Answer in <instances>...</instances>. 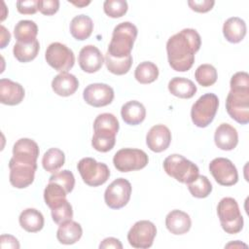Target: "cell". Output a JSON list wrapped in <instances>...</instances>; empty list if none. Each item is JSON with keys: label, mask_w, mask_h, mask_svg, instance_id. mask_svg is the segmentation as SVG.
I'll use <instances>...</instances> for the list:
<instances>
[{"label": "cell", "mask_w": 249, "mask_h": 249, "mask_svg": "<svg viewBox=\"0 0 249 249\" xmlns=\"http://www.w3.org/2000/svg\"><path fill=\"white\" fill-rule=\"evenodd\" d=\"M24 98V89L10 79L0 80V102L5 105H18Z\"/></svg>", "instance_id": "d6986e66"}, {"label": "cell", "mask_w": 249, "mask_h": 249, "mask_svg": "<svg viewBox=\"0 0 249 249\" xmlns=\"http://www.w3.org/2000/svg\"><path fill=\"white\" fill-rule=\"evenodd\" d=\"M83 97L86 103L90 106L104 107L113 101L114 90L106 84H90L84 89Z\"/></svg>", "instance_id": "9a60e30c"}, {"label": "cell", "mask_w": 249, "mask_h": 249, "mask_svg": "<svg viewBox=\"0 0 249 249\" xmlns=\"http://www.w3.org/2000/svg\"><path fill=\"white\" fill-rule=\"evenodd\" d=\"M200 46V35L193 28H185L171 36L166 43L170 67L177 72L190 70L195 62V53Z\"/></svg>", "instance_id": "6da1fadb"}, {"label": "cell", "mask_w": 249, "mask_h": 249, "mask_svg": "<svg viewBox=\"0 0 249 249\" xmlns=\"http://www.w3.org/2000/svg\"><path fill=\"white\" fill-rule=\"evenodd\" d=\"M70 33L71 35L79 41L88 39L93 30L92 19L86 15H79L72 18L70 22Z\"/></svg>", "instance_id": "4316f807"}, {"label": "cell", "mask_w": 249, "mask_h": 249, "mask_svg": "<svg viewBox=\"0 0 249 249\" xmlns=\"http://www.w3.org/2000/svg\"><path fill=\"white\" fill-rule=\"evenodd\" d=\"M163 169L170 177L184 184L192 182L199 172L196 164L178 154L170 155L163 160Z\"/></svg>", "instance_id": "5b68a950"}, {"label": "cell", "mask_w": 249, "mask_h": 249, "mask_svg": "<svg viewBox=\"0 0 249 249\" xmlns=\"http://www.w3.org/2000/svg\"><path fill=\"white\" fill-rule=\"evenodd\" d=\"M68 194L69 192L64 186L56 181L49 179V183L44 190V199L46 204L50 208H53L54 205L65 199Z\"/></svg>", "instance_id": "f1b7e54d"}, {"label": "cell", "mask_w": 249, "mask_h": 249, "mask_svg": "<svg viewBox=\"0 0 249 249\" xmlns=\"http://www.w3.org/2000/svg\"><path fill=\"white\" fill-rule=\"evenodd\" d=\"M104 60H105V64H106L107 69L115 75H124V74H126L129 71V69L132 65V56H131V54H129L128 56L124 57V58H115V57H112L109 53H106Z\"/></svg>", "instance_id": "836d02e7"}, {"label": "cell", "mask_w": 249, "mask_h": 249, "mask_svg": "<svg viewBox=\"0 0 249 249\" xmlns=\"http://www.w3.org/2000/svg\"><path fill=\"white\" fill-rule=\"evenodd\" d=\"M38 0L17 1L18 12L22 15H34L38 11Z\"/></svg>", "instance_id": "b9f144b4"}, {"label": "cell", "mask_w": 249, "mask_h": 249, "mask_svg": "<svg viewBox=\"0 0 249 249\" xmlns=\"http://www.w3.org/2000/svg\"><path fill=\"white\" fill-rule=\"evenodd\" d=\"M51 210L53 221L57 225L68 222L73 218L72 205L66 198L54 205L53 208H51Z\"/></svg>", "instance_id": "8d00e7d4"}, {"label": "cell", "mask_w": 249, "mask_h": 249, "mask_svg": "<svg viewBox=\"0 0 249 249\" xmlns=\"http://www.w3.org/2000/svg\"><path fill=\"white\" fill-rule=\"evenodd\" d=\"M38 144L29 138L18 139L13 147V160L19 162L37 164L39 157Z\"/></svg>", "instance_id": "2e32d148"}, {"label": "cell", "mask_w": 249, "mask_h": 249, "mask_svg": "<svg viewBox=\"0 0 249 249\" xmlns=\"http://www.w3.org/2000/svg\"><path fill=\"white\" fill-rule=\"evenodd\" d=\"M218 107L219 99L216 94L209 92L201 95L192 106V122L197 127H206L214 120Z\"/></svg>", "instance_id": "8992f818"}, {"label": "cell", "mask_w": 249, "mask_h": 249, "mask_svg": "<svg viewBox=\"0 0 249 249\" xmlns=\"http://www.w3.org/2000/svg\"><path fill=\"white\" fill-rule=\"evenodd\" d=\"M196 86L193 81L183 77H174L168 83L169 92L179 98H192L196 94Z\"/></svg>", "instance_id": "484cf974"}, {"label": "cell", "mask_w": 249, "mask_h": 249, "mask_svg": "<svg viewBox=\"0 0 249 249\" xmlns=\"http://www.w3.org/2000/svg\"><path fill=\"white\" fill-rule=\"evenodd\" d=\"M119 127V121L113 114H99L93 122L94 133L91 138L92 147L101 153L112 150L116 143V135Z\"/></svg>", "instance_id": "7a4b0ae2"}, {"label": "cell", "mask_w": 249, "mask_h": 249, "mask_svg": "<svg viewBox=\"0 0 249 249\" xmlns=\"http://www.w3.org/2000/svg\"><path fill=\"white\" fill-rule=\"evenodd\" d=\"M157 234L156 226L147 220L136 222L127 233L128 243L136 249H147L153 245Z\"/></svg>", "instance_id": "8fae6325"}, {"label": "cell", "mask_w": 249, "mask_h": 249, "mask_svg": "<svg viewBox=\"0 0 249 249\" xmlns=\"http://www.w3.org/2000/svg\"><path fill=\"white\" fill-rule=\"evenodd\" d=\"M187 185L191 195L197 198L207 197L212 192V184L204 175H197L196 179Z\"/></svg>", "instance_id": "e575fe53"}, {"label": "cell", "mask_w": 249, "mask_h": 249, "mask_svg": "<svg viewBox=\"0 0 249 249\" xmlns=\"http://www.w3.org/2000/svg\"><path fill=\"white\" fill-rule=\"evenodd\" d=\"M99 248L101 249H107V248H115V249H122L123 244L118 238L115 237H107L101 241L99 244Z\"/></svg>", "instance_id": "f6af8a7d"}, {"label": "cell", "mask_w": 249, "mask_h": 249, "mask_svg": "<svg viewBox=\"0 0 249 249\" xmlns=\"http://www.w3.org/2000/svg\"><path fill=\"white\" fill-rule=\"evenodd\" d=\"M11 40V34L10 32L3 26L1 25V49H4Z\"/></svg>", "instance_id": "bcb514c9"}, {"label": "cell", "mask_w": 249, "mask_h": 249, "mask_svg": "<svg viewBox=\"0 0 249 249\" xmlns=\"http://www.w3.org/2000/svg\"><path fill=\"white\" fill-rule=\"evenodd\" d=\"M171 142V132L169 128L163 124H156L150 128L146 136V144L148 148L155 152L160 153L165 151Z\"/></svg>", "instance_id": "ac0fdd59"}, {"label": "cell", "mask_w": 249, "mask_h": 249, "mask_svg": "<svg viewBox=\"0 0 249 249\" xmlns=\"http://www.w3.org/2000/svg\"><path fill=\"white\" fill-rule=\"evenodd\" d=\"M246 23L238 17L228 18L223 25V34L230 43H239L246 35Z\"/></svg>", "instance_id": "603a6c76"}, {"label": "cell", "mask_w": 249, "mask_h": 249, "mask_svg": "<svg viewBox=\"0 0 249 249\" xmlns=\"http://www.w3.org/2000/svg\"><path fill=\"white\" fill-rule=\"evenodd\" d=\"M9 168L11 185L18 189H23L33 183L37 164L19 162L11 159Z\"/></svg>", "instance_id": "5bb4252c"}, {"label": "cell", "mask_w": 249, "mask_h": 249, "mask_svg": "<svg viewBox=\"0 0 249 249\" xmlns=\"http://www.w3.org/2000/svg\"><path fill=\"white\" fill-rule=\"evenodd\" d=\"M65 162L64 153L57 148L49 149L43 156L42 165L43 168L51 173L57 172Z\"/></svg>", "instance_id": "1f68e13d"}, {"label": "cell", "mask_w": 249, "mask_h": 249, "mask_svg": "<svg viewBox=\"0 0 249 249\" xmlns=\"http://www.w3.org/2000/svg\"><path fill=\"white\" fill-rule=\"evenodd\" d=\"M0 246L2 249L5 248H19V243L16 237L10 234H2L0 236Z\"/></svg>", "instance_id": "ee69618b"}, {"label": "cell", "mask_w": 249, "mask_h": 249, "mask_svg": "<svg viewBox=\"0 0 249 249\" xmlns=\"http://www.w3.org/2000/svg\"><path fill=\"white\" fill-rule=\"evenodd\" d=\"M137 27L129 21L119 23L113 30L107 53L115 58L128 56L137 37Z\"/></svg>", "instance_id": "3957f363"}, {"label": "cell", "mask_w": 249, "mask_h": 249, "mask_svg": "<svg viewBox=\"0 0 249 249\" xmlns=\"http://www.w3.org/2000/svg\"><path fill=\"white\" fill-rule=\"evenodd\" d=\"M166 229L175 235H180L188 232L192 226V221L184 211L175 209L170 211L165 217Z\"/></svg>", "instance_id": "44dd1931"}, {"label": "cell", "mask_w": 249, "mask_h": 249, "mask_svg": "<svg viewBox=\"0 0 249 249\" xmlns=\"http://www.w3.org/2000/svg\"><path fill=\"white\" fill-rule=\"evenodd\" d=\"M134 77L140 84H151L158 79L159 68L151 61H143L135 68Z\"/></svg>", "instance_id": "d6a6232c"}, {"label": "cell", "mask_w": 249, "mask_h": 249, "mask_svg": "<svg viewBox=\"0 0 249 249\" xmlns=\"http://www.w3.org/2000/svg\"><path fill=\"white\" fill-rule=\"evenodd\" d=\"M83 230L79 223L75 221H68L61 225L56 231V238L61 244L70 245L76 243L82 237Z\"/></svg>", "instance_id": "d4e9b609"}, {"label": "cell", "mask_w": 249, "mask_h": 249, "mask_svg": "<svg viewBox=\"0 0 249 249\" xmlns=\"http://www.w3.org/2000/svg\"><path fill=\"white\" fill-rule=\"evenodd\" d=\"M121 115L125 124L129 125H136L145 120L146 109L141 102L131 100L122 106Z\"/></svg>", "instance_id": "cb8c5ba5"}, {"label": "cell", "mask_w": 249, "mask_h": 249, "mask_svg": "<svg viewBox=\"0 0 249 249\" xmlns=\"http://www.w3.org/2000/svg\"><path fill=\"white\" fill-rule=\"evenodd\" d=\"M226 109L231 119L240 124L249 123V91H230L226 99Z\"/></svg>", "instance_id": "7c38bea8"}, {"label": "cell", "mask_w": 249, "mask_h": 249, "mask_svg": "<svg viewBox=\"0 0 249 249\" xmlns=\"http://www.w3.org/2000/svg\"><path fill=\"white\" fill-rule=\"evenodd\" d=\"M79 88L78 79L68 72H61L52 81V89L59 96H70Z\"/></svg>", "instance_id": "7402d4cb"}, {"label": "cell", "mask_w": 249, "mask_h": 249, "mask_svg": "<svg viewBox=\"0 0 249 249\" xmlns=\"http://www.w3.org/2000/svg\"><path fill=\"white\" fill-rule=\"evenodd\" d=\"M217 214L222 229L227 233L235 234L241 231L243 228V217L234 198H222L217 206Z\"/></svg>", "instance_id": "277c9868"}, {"label": "cell", "mask_w": 249, "mask_h": 249, "mask_svg": "<svg viewBox=\"0 0 249 249\" xmlns=\"http://www.w3.org/2000/svg\"><path fill=\"white\" fill-rule=\"evenodd\" d=\"M148 155L144 151L133 148L121 149L113 158L114 166L121 172L142 169L148 164Z\"/></svg>", "instance_id": "ba28073f"}, {"label": "cell", "mask_w": 249, "mask_h": 249, "mask_svg": "<svg viewBox=\"0 0 249 249\" xmlns=\"http://www.w3.org/2000/svg\"><path fill=\"white\" fill-rule=\"evenodd\" d=\"M45 58L51 67L60 73L71 69L75 63L73 51L59 42L49 45L45 53Z\"/></svg>", "instance_id": "9c48e42d"}, {"label": "cell", "mask_w": 249, "mask_h": 249, "mask_svg": "<svg viewBox=\"0 0 249 249\" xmlns=\"http://www.w3.org/2000/svg\"><path fill=\"white\" fill-rule=\"evenodd\" d=\"M131 184L124 178L114 180L105 190L104 200L112 209H120L127 204L131 196Z\"/></svg>", "instance_id": "30bf717a"}, {"label": "cell", "mask_w": 249, "mask_h": 249, "mask_svg": "<svg viewBox=\"0 0 249 249\" xmlns=\"http://www.w3.org/2000/svg\"><path fill=\"white\" fill-rule=\"evenodd\" d=\"M79 65L87 73L97 72L104 63V57L101 52L93 45L83 47L79 53Z\"/></svg>", "instance_id": "e0dca14e"}, {"label": "cell", "mask_w": 249, "mask_h": 249, "mask_svg": "<svg viewBox=\"0 0 249 249\" xmlns=\"http://www.w3.org/2000/svg\"><path fill=\"white\" fill-rule=\"evenodd\" d=\"M209 171L215 181L222 186H232L238 181V173L234 164L226 158H216L209 163Z\"/></svg>", "instance_id": "4fadbf2b"}, {"label": "cell", "mask_w": 249, "mask_h": 249, "mask_svg": "<svg viewBox=\"0 0 249 249\" xmlns=\"http://www.w3.org/2000/svg\"><path fill=\"white\" fill-rule=\"evenodd\" d=\"M215 2L213 0H191L188 1V5L190 6V8L196 12V13H206L209 12L213 6H214Z\"/></svg>", "instance_id": "7bdbcfd3"}, {"label": "cell", "mask_w": 249, "mask_h": 249, "mask_svg": "<svg viewBox=\"0 0 249 249\" xmlns=\"http://www.w3.org/2000/svg\"><path fill=\"white\" fill-rule=\"evenodd\" d=\"M217 70L211 64H201L195 72L196 82L202 87H210L214 85L217 81Z\"/></svg>", "instance_id": "d590c367"}, {"label": "cell", "mask_w": 249, "mask_h": 249, "mask_svg": "<svg viewBox=\"0 0 249 249\" xmlns=\"http://www.w3.org/2000/svg\"><path fill=\"white\" fill-rule=\"evenodd\" d=\"M39 49L40 44L37 39L31 43L17 42L13 48V53L19 62H29L37 56Z\"/></svg>", "instance_id": "4dcf8cb0"}, {"label": "cell", "mask_w": 249, "mask_h": 249, "mask_svg": "<svg viewBox=\"0 0 249 249\" xmlns=\"http://www.w3.org/2000/svg\"><path fill=\"white\" fill-rule=\"evenodd\" d=\"M231 91H240L247 92L249 91V75L247 72L241 71L236 72L232 75L230 82Z\"/></svg>", "instance_id": "f35d334b"}, {"label": "cell", "mask_w": 249, "mask_h": 249, "mask_svg": "<svg viewBox=\"0 0 249 249\" xmlns=\"http://www.w3.org/2000/svg\"><path fill=\"white\" fill-rule=\"evenodd\" d=\"M38 34V26L37 24L29 19L19 20L15 28L14 35L18 42L20 43H31L36 40Z\"/></svg>", "instance_id": "f546056e"}, {"label": "cell", "mask_w": 249, "mask_h": 249, "mask_svg": "<svg viewBox=\"0 0 249 249\" xmlns=\"http://www.w3.org/2000/svg\"><path fill=\"white\" fill-rule=\"evenodd\" d=\"M59 9L58 0H39L38 10L45 16L54 15Z\"/></svg>", "instance_id": "60d3db41"}, {"label": "cell", "mask_w": 249, "mask_h": 249, "mask_svg": "<svg viewBox=\"0 0 249 249\" xmlns=\"http://www.w3.org/2000/svg\"><path fill=\"white\" fill-rule=\"evenodd\" d=\"M50 180L58 182L59 184L64 186L69 193H71L73 191L74 186H75L74 175L69 170H62L59 172H55L50 177Z\"/></svg>", "instance_id": "ab89813d"}, {"label": "cell", "mask_w": 249, "mask_h": 249, "mask_svg": "<svg viewBox=\"0 0 249 249\" xmlns=\"http://www.w3.org/2000/svg\"><path fill=\"white\" fill-rule=\"evenodd\" d=\"M214 141L216 146L221 150H233L238 143L237 130L229 124H221L215 130Z\"/></svg>", "instance_id": "ffe728a7"}, {"label": "cell", "mask_w": 249, "mask_h": 249, "mask_svg": "<svg viewBox=\"0 0 249 249\" xmlns=\"http://www.w3.org/2000/svg\"><path fill=\"white\" fill-rule=\"evenodd\" d=\"M69 3L77 6V7H84V6H87L90 3V1H78V2H75V1H69Z\"/></svg>", "instance_id": "7dc6e473"}, {"label": "cell", "mask_w": 249, "mask_h": 249, "mask_svg": "<svg viewBox=\"0 0 249 249\" xmlns=\"http://www.w3.org/2000/svg\"><path fill=\"white\" fill-rule=\"evenodd\" d=\"M127 8V2L124 0H106L103 3L104 13L113 18L124 16Z\"/></svg>", "instance_id": "74e56055"}, {"label": "cell", "mask_w": 249, "mask_h": 249, "mask_svg": "<svg viewBox=\"0 0 249 249\" xmlns=\"http://www.w3.org/2000/svg\"><path fill=\"white\" fill-rule=\"evenodd\" d=\"M78 171L83 181L90 187L103 185L110 176L108 166L103 162H98L92 158H84L77 164Z\"/></svg>", "instance_id": "52a82bcc"}, {"label": "cell", "mask_w": 249, "mask_h": 249, "mask_svg": "<svg viewBox=\"0 0 249 249\" xmlns=\"http://www.w3.org/2000/svg\"><path fill=\"white\" fill-rule=\"evenodd\" d=\"M20 227L28 232H37L44 227V216L35 208L24 209L18 218Z\"/></svg>", "instance_id": "83f0119b"}]
</instances>
